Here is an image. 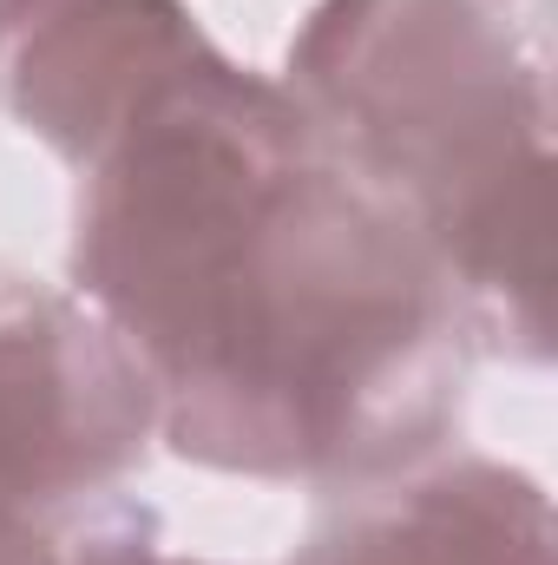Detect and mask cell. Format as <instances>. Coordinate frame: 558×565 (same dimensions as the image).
Listing matches in <instances>:
<instances>
[{"label":"cell","instance_id":"1","mask_svg":"<svg viewBox=\"0 0 558 565\" xmlns=\"http://www.w3.org/2000/svg\"><path fill=\"white\" fill-rule=\"evenodd\" d=\"M277 93L197 66L106 145L86 289L178 447L230 467L375 460L433 415V277Z\"/></svg>","mask_w":558,"mask_h":565},{"label":"cell","instance_id":"5","mask_svg":"<svg viewBox=\"0 0 558 565\" xmlns=\"http://www.w3.org/2000/svg\"><path fill=\"white\" fill-rule=\"evenodd\" d=\"M93 565H191V559H158V553H139V546H119V553H99Z\"/></svg>","mask_w":558,"mask_h":565},{"label":"cell","instance_id":"4","mask_svg":"<svg viewBox=\"0 0 558 565\" xmlns=\"http://www.w3.org/2000/svg\"><path fill=\"white\" fill-rule=\"evenodd\" d=\"M0 565H53L46 540L20 520V507H0Z\"/></svg>","mask_w":558,"mask_h":565},{"label":"cell","instance_id":"2","mask_svg":"<svg viewBox=\"0 0 558 565\" xmlns=\"http://www.w3.org/2000/svg\"><path fill=\"white\" fill-rule=\"evenodd\" d=\"M151 402L119 329L0 277V507L106 480L139 447Z\"/></svg>","mask_w":558,"mask_h":565},{"label":"cell","instance_id":"3","mask_svg":"<svg viewBox=\"0 0 558 565\" xmlns=\"http://www.w3.org/2000/svg\"><path fill=\"white\" fill-rule=\"evenodd\" d=\"M322 565H546V507L506 473L427 480L335 540Z\"/></svg>","mask_w":558,"mask_h":565}]
</instances>
